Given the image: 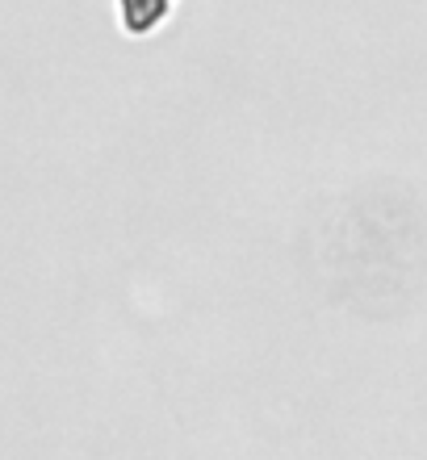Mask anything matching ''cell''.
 <instances>
[{"label":"cell","instance_id":"1","mask_svg":"<svg viewBox=\"0 0 427 460\" xmlns=\"http://www.w3.org/2000/svg\"><path fill=\"white\" fill-rule=\"evenodd\" d=\"M168 13V0H122V22L130 34H147L156 30Z\"/></svg>","mask_w":427,"mask_h":460}]
</instances>
